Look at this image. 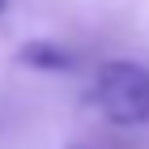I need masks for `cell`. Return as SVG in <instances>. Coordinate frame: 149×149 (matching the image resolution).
Instances as JSON below:
<instances>
[{"label":"cell","instance_id":"6da1fadb","mask_svg":"<svg viewBox=\"0 0 149 149\" xmlns=\"http://www.w3.org/2000/svg\"><path fill=\"white\" fill-rule=\"evenodd\" d=\"M94 98L102 107L111 124H145L149 119V68L132 64V60H111L98 68L94 81Z\"/></svg>","mask_w":149,"mask_h":149},{"label":"cell","instance_id":"7a4b0ae2","mask_svg":"<svg viewBox=\"0 0 149 149\" xmlns=\"http://www.w3.org/2000/svg\"><path fill=\"white\" fill-rule=\"evenodd\" d=\"M26 64H34V68H72V56H64V51H56V47H43V43H30L22 51Z\"/></svg>","mask_w":149,"mask_h":149},{"label":"cell","instance_id":"3957f363","mask_svg":"<svg viewBox=\"0 0 149 149\" xmlns=\"http://www.w3.org/2000/svg\"><path fill=\"white\" fill-rule=\"evenodd\" d=\"M4 4H9V0H0V9H4Z\"/></svg>","mask_w":149,"mask_h":149}]
</instances>
